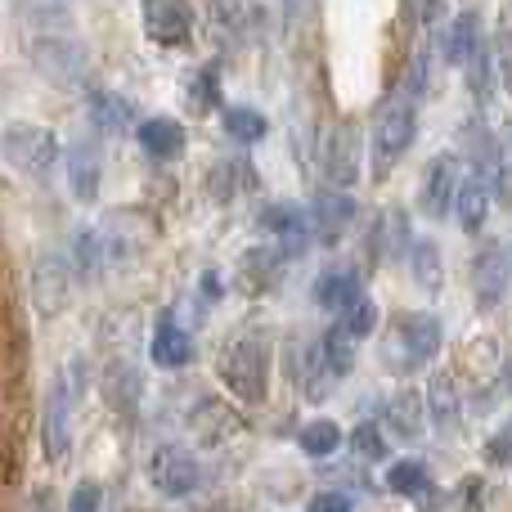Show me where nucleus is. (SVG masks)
Returning <instances> with one entry per match:
<instances>
[{"label": "nucleus", "instance_id": "33", "mask_svg": "<svg viewBox=\"0 0 512 512\" xmlns=\"http://www.w3.org/2000/svg\"><path fill=\"white\" fill-rule=\"evenodd\" d=\"M68 512H104V486L99 481H77L68 499Z\"/></svg>", "mask_w": 512, "mask_h": 512}, {"label": "nucleus", "instance_id": "4", "mask_svg": "<svg viewBox=\"0 0 512 512\" xmlns=\"http://www.w3.org/2000/svg\"><path fill=\"white\" fill-rule=\"evenodd\" d=\"M418 135V95H409V90H400V95H391L387 104H382L378 122H373V176L387 180L391 171H396V162L409 153V144H414Z\"/></svg>", "mask_w": 512, "mask_h": 512}, {"label": "nucleus", "instance_id": "19", "mask_svg": "<svg viewBox=\"0 0 512 512\" xmlns=\"http://www.w3.org/2000/svg\"><path fill=\"white\" fill-rule=\"evenodd\" d=\"M481 45H486V41H481V14H477V9H463V14H454L450 32H445V41H441L445 63L463 68V63H472V54H477Z\"/></svg>", "mask_w": 512, "mask_h": 512}, {"label": "nucleus", "instance_id": "24", "mask_svg": "<svg viewBox=\"0 0 512 512\" xmlns=\"http://www.w3.org/2000/svg\"><path fill=\"white\" fill-rule=\"evenodd\" d=\"M90 122H95L104 135H122L126 126L135 122L131 99L113 95V90H95V95H90Z\"/></svg>", "mask_w": 512, "mask_h": 512}, {"label": "nucleus", "instance_id": "28", "mask_svg": "<svg viewBox=\"0 0 512 512\" xmlns=\"http://www.w3.org/2000/svg\"><path fill=\"white\" fill-rule=\"evenodd\" d=\"M72 270V283L77 279H95L99 265H104V248H99V234L95 230H77L72 234V256H63Z\"/></svg>", "mask_w": 512, "mask_h": 512}, {"label": "nucleus", "instance_id": "38", "mask_svg": "<svg viewBox=\"0 0 512 512\" xmlns=\"http://www.w3.org/2000/svg\"><path fill=\"white\" fill-rule=\"evenodd\" d=\"M50 504H54V495H50V490H36V499H32V508H27V512H54Z\"/></svg>", "mask_w": 512, "mask_h": 512}, {"label": "nucleus", "instance_id": "35", "mask_svg": "<svg viewBox=\"0 0 512 512\" xmlns=\"http://www.w3.org/2000/svg\"><path fill=\"white\" fill-rule=\"evenodd\" d=\"M239 171L243 167H234V162H225V167L212 171V198H216V203H230V198H234V189H239V185H234V176H239Z\"/></svg>", "mask_w": 512, "mask_h": 512}, {"label": "nucleus", "instance_id": "37", "mask_svg": "<svg viewBox=\"0 0 512 512\" xmlns=\"http://www.w3.org/2000/svg\"><path fill=\"white\" fill-rule=\"evenodd\" d=\"M490 463H495V468H504V463H508V432H499L495 436V441H490Z\"/></svg>", "mask_w": 512, "mask_h": 512}, {"label": "nucleus", "instance_id": "21", "mask_svg": "<svg viewBox=\"0 0 512 512\" xmlns=\"http://www.w3.org/2000/svg\"><path fill=\"white\" fill-rule=\"evenodd\" d=\"M382 418H387V427L396 436H405V441H423L427 436V414H423V396H418V391H396V396L387 400V409H382Z\"/></svg>", "mask_w": 512, "mask_h": 512}, {"label": "nucleus", "instance_id": "9", "mask_svg": "<svg viewBox=\"0 0 512 512\" xmlns=\"http://www.w3.org/2000/svg\"><path fill=\"white\" fill-rule=\"evenodd\" d=\"M508 248L504 243H486V248L477 252V261H472V301H477V310H499L508 297Z\"/></svg>", "mask_w": 512, "mask_h": 512}, {"label": "nucleus", "instance_id": "7", "mask_svg": "<svg viewBox=\"0 0 512 512\" xmlns=\"http://www.w3.org/2000/svg\"><path fill=\"white\" fill-rule=\"evenodd\" d=\"M360 171H364V126L355 117H342L324 135V180L328 189L346 194L351 185H360Z\"/></svg>", "mask_w": 512, "mask_h": 512}, {"label": "nucleus", "instance_id": "32", "mask_svg": "<svg viewBox=\"0 0 512 512\" xmlns=\"http://www.w3.org/2000/svg\"><path fill=\"white\" fill-rule=\"evenodd\" d=\"M351 450L360 454V459H369V463H382V459H387V436H382V427L360 423L351 432Z\"/></svg>", "mask_w": 512, "mask_h": 512}, {"label": "nucleus", "instance_id": "22", "mask_svg": "<svg viewBox=\"0 0 512 512\" xmlns=\"http://www.w3.org/2000/svg\"><path fill=\"white\" fill-rule=\"evenodd\" d=\"M423 414H432V423L441 427V432H454V427H459V396H454V378H450V373H436V378L427 382Z\"/></svg>", "mask_w": 512, "mask_h": 512}, {"label": "nucleus", "instance_id": "6", "mask_svg": "<svg viewBox=\"0 0 512 512\" xmlns=\"http://www.w3.org/2000/svg\"><path fill=\"white\" fill-rule=\"evenodd\" d=\"M441 342H445L441 319L427 315V310H409V315L396 319V328L387 337V364L391 369H418V364H427L441 351Z\"/></svg>", "mask_w": 512, "mask_h": 512}, {"label": "nucleus", "instance_id": "18", "mask_svg": "<svg viewBox=\"0 0 512 512\" xmlns=\"http://www.w3.org/2000/svg\"><path fill=\"white\" fill-rule=\"evenodd\" d=\"M364 288H360V270H351V265H333V270H324L315 279V301L324 310H333V315H342L351 301H360Z\"/></svg>", "mask_w": 512, "mask_h": 512}, {"label": "nucleus", "instance_id": "12", "mask_svg": "<svg viewBox=\"0 0 512 512\" xmlns=\"http://www.w3.org/2000/svg\"><path fill=\"white\" fill-rule=\"evenodd\" d=\"M68 189L77 203H95L99 198V180H104V153H99L95 135H77L68 144Z\"/></svg>", "mask_w": 512, "mask_h": 512}, {"label": "nucleus", "instance_id": "5", "mask_svg": "<svg viewBox=\"0 0 512 512\" xmlns=\"http://www.w3.org/2000/svg\"><path fill=\"white\" fill-rule=\"evenodd\" d=\"M0 153H5V162L14 171L41 180V176H50L54 162H59V135L36 122H9L5 131H0Z\"/></svg>", "mask_w": 512, "mask_h": 512}, {"label": "nucleus", "instance_id": "14", "mask_svg": "<svg viewBox=\"0 0 512 512\" xmlns=\"http://www.w3.org/2000/svg\"><path fill=\"white\" fill-rule=\"evenodd\" d=\"M149 360L153 369H185L194 360V337L176 324V310H162L158 324H153V342H149Z\"/></svg>", "mask_w": 512, "mask_h": 512}, {"label": "nucleus", "instance_id": "3", "mask_svg": "<svg viewBox=\"0 0 512 512\" xmlns=\"http://www.w3.org/2000/svg\"><path fill=\"white\" fill-rule=\"evenodd\" d=\"M27 59L50 86L81 90L90 81V50L77 32H32L27 36Z\"/></svg>", "mask_w": 512, "mask_h": 512}, {"label": "nucleus", "instance_id": "23", "mask_svg": "<svg viewBox=\"0 0 512 512\" xmlns=\"http://www.w3.org/2000/svg\"><path fill=\"white\" fill-rule=\"evenodd\" d=\"M490 189L481 185L477 176H468V180H459V194H454V212H459V225L468 234H477L481 225H486V216H490Z\"/></svg>", "mask_w": 512, "mask_h": 512}, {"label": "nucleus", "instance_id": "2", "mask_svg": "<svg viewBox=\"0 0 512 512\" xmlns=\"http://www.w3.org/2000/svg\"><path fill=\"white\" fill-rule=\"evenodd\" d=\"M81 391H86V360L72 355L54 373L50 391H45V405H41V454L50 463H63L72 450V409H77Z\"/></svg>", "mask_w": 512, "mask_h": 512}, {"label": "nucleus", "instance_id": "30", "mask_svg": "<svg viewBox=\"0 0 512 512\" xmlns=\"http://www.w3.org/2000/svg\"><path fill=\"white\" fill-rule=\"evenodd\" d=\"M221 122H225V135H230L234 144H256L265 135V113L261 108H248V104L225 108Z\"/></svg>", "mask_w": 512, "mask_h": 512}, {"label": "nucleus", "instance_id": "29", "mask_svg": "<svg viewBox=\"0 0 512 512\" xmlns=\"http://www.w3.org/2000/svg\"><path fill=\"white\" fill-rule=\"evenodd\" d=\"M297 445L310 459H333V454L342 450V427H337L333 418H315V423H306L297 432Z\"/></svg>", "mask_w": 512, "mask_h": 512}, {"label": "nucleus", "instance_id": "15", "mask_svg": "<svg viewBox=\"0 0 512 512\" xmlns=\"http://www.w3.org/2000/svg\"><path fill=\"white\" fill-rule=\"evenodd\" d=\"M144 32L158 45H185L194 36V9L171 5V0H153V5H144Z\"/></svg>", "mask_w": 512, "mask_h": 512}, {"label": "nucleus", "instance_id": "26", "mask_svg": "<svg viewBox=\"0 0 512 512\" xmlns=\"http://www.w3.org/2000/svg\"><path fill=\"white\" fill-rule=\"evenodd\" d=\"M315 346H319V360H324V369H328V378H333V382H342L346 373L355 369V342L337 324L328 328V333L319 337Z\"/></svg>", "mask_w": 512, "mask_h": 512}, {"label": "nucleus", "instance_id": "20", "mask_svg": "<svg viewBox=\"0 0 512 512\" xmlns=\"http://www.w3.org/2000/svg\"><path fill=\"white\" fill-rule=\"evenodd\" d=\"M140 149L149 153L153 162L180 158V149H185V126H180L176 117H149V122H140Z\"/></svg>", "mask_w": 512, "mask_h": 512}, {"label": "nucleus", "instance_id": "36", "mask_svg": "<svg viewBox=\"0 0 512 512\" xmlns=\"http://www.w3.org/2000/svg\"><path fill=\"white\" fill-rule=\"evenodd\" d=\"M310 512H351V499H346V495H328V490H324V495L310 499Z\"/></svg>", "mask_w": 512, "mask_h": 512}, {"label": "nucleus", "instance_id": "13", "mask_svg": "<svg viewBox=\"0 0 512 512\" xmlns=\"http://www.w3.org/2000/svg\"><path fill=\"white\" fill-rule=\"evenodd\" d=\"M355 198L351 194H337V189H319L306 207V221H310V239H324V243H337L346 234V225L355 221Z\"/></svg>", "mask_w": 512, "mask_h": 512}, {"label": "nucleus", "instance_id": "27", "mask_svg": "<svg viewBox=\"0 0 512 512\" xmlns=\"http://www.w3.org/2000/svg\"><path fill=\"white\" fill-rule=\"evenodd\" d=\"M387 490L391 495H405V499H423L427 490H432V472L418 459H400L387 468Z\"/></svg>", "mask_w": 512, "mask_h": 512}, {"label": "nucleus", "instance_id": "17", "mask_svg": "<svg viewBox=\"0 0 512 512\" xmlns=\"http://www.w3.org/2000/svg\"><path fill=\"white\" fill-rule=\"evenodd\" d=\"M104 391H108V405H113L117 414H135V409H140V396H144V373H140V364H135L131 355H117V360L108 364Z\"/></svg>", "mask_w": 512, "mask_h": 512}, {"label": "nucleus", "instance_id": "8", "mask_svg": "<svg viewBox=\"0 0 512 512\" xmlns=\"http://www.w3.org/2000/svg\"><path fill=\"white\" fill-rule=\"evenodd\" d=\"M144 472H149V486L158 490L162 499H189L203 486V463H198L185 445H162V450H153Z\"/></svg>", "mask_w": 512, "mask_h": 512}, {"label": "nucleus", "instance_id": "31", "mask_svg": "<svg viewBox=\"0 0 512 512\" xmlns=\"http://www.w3.org/2000/svg\"><path fill=\"white\" fill-rule=\"evenodd\" d=\"M337 328H342L351 342H360V337H369L373 328H378V306H373V297H360L351 301V306L337 315Z\"/></svg>", "mask_w": 512, "mask_h": 512}, {"label": "nucleus", "instance_id": "25", "mask_svg": "<svg viewBox=\"0 0 512 512\" xmlns=\"http://www.w3.org/2000/svg\"><path fill=\"white\" fill-rule=\"evenodd\" d=\"M409 274L423 292H441V279H445V265H441V248L432 239H414L409 243Z\"/></svg>", "mask_w": 512, "mask_h": 512}, {"label": "nucleus", "instance_id": "10", "mask_svg": "<svg viewBox=\"0 0 512 512\" xmlns=\"http://www.w3.org/2000/svg\"><path fill=\"white\" fill-rule=\"evenodd\" d=\"M68 297H72V270H68V261H63V252L36 256V265H32V306H36V315L54 319L63 306H68Z\"/></svg>", "mask_w": 512, "mask_h": 512}, {"label": "nucleus", "instance_id": "34", "mask_svg": "<svg viewBox=\"0 0 512 512\" xmlns=\"http://www.w3.org/2000/svg\"><path fill=\"white\" fill-rule=\"evenodd\" d=\"M189 104H198V113H207V108H216V72L203 68L194 77V90H189Z\"/></svg>", "mask_w": 512, "mask_h": 512}, {"label": "nucleus", "instance_id": "16", "mask_svg": "<svg viewBox=\"0 0 512 512\" xmlns=\"http://www.w3.org/2000/svg\"><path fill=\"white\" fill-rule=\"evenodd\" d=\"M261 225L270 234H279L283 248L279 256H301L310 243V221H306V207H292V203H270L261 212Z\"/></svg>", "mask_w": 512, "mask_h": 512}, {"label": "nucleus", "instance_id": "1", "mask_svg": "<svg viewBox=\"0 0 512 512\" xmlns=\"http://www.w3.org/2000/svg\"><path fill=\"white\" fill-rule=\"evenodd\" d=\"M270 360H274V337L265 324H243L230 342L221 346V382L230 387L234 400L243 405H261L270 391Z\"/></svg>", "mask_w": 512, "mask_h": 512}, {"label": "nucleus", "instance_id": "11", "mask_svg": "<svg viewBox=\"0 0 512 512\" xmlns=\"http://www.w3.org/2000/svg\"><path fill=\"white\" fill-rule=\"evenodd\" d=\"M459 180H463V162H459V153H436V158L423 167V185H418V207H423L427 216H445V212L454 207Z\"/></svg>", "mask_w": 512, "mask_h": 512}]
</instances>
